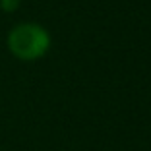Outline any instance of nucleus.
Segmentation results:
<instances>
[{
  "label": "nucleus",
  "instance_id": "1",
  "mask_svg": "<svg viewBox=\"0 0 151 151\" xmlns=\"http://www.w3.org/2000/svg\"><path fill=\"white\" fill-rule=\"evenodd\" d=\"M8 50L19 60H37L50 47V35L43 25L33 22L18 23L8 33Z\"/></svg>",
  "mask_w": 151,
  "mask_h": 151
},
{
  "label": "nucleus",
  "instance_id": "2",
  "mask_svg": "<svg viewBox=\"0 0 151 151\" xmlns=\"http://www.w3.org/2000/svg\"><path fill=\"white\" fill-rule=\"evenodd\" d=\"M19 8V0H0V10L4 12H16Z\"/></svg>",
  "mask_w": 151,
  "mask_h": 151
}]
</instances>
